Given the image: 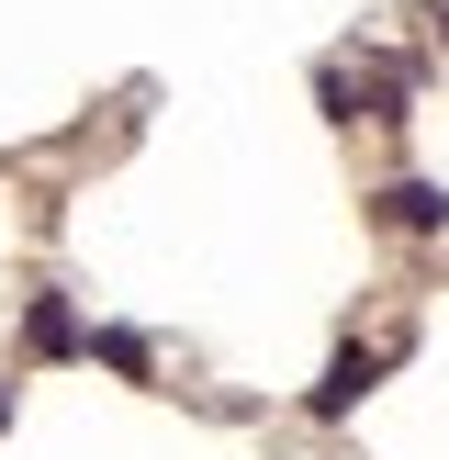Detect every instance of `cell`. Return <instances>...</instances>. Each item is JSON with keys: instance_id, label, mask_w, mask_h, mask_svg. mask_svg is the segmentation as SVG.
Segmentation results:
<instances>
[{"instance_id": "277c9868", "label": "cell", "mask_w": 449, "mask_h": 460, "mask_svg": "<svg viewBox=\"0 0 449 460\" xmlns=\"http://www.w3.org/2000/svg\"><path fill=\"white\" fill-rule=\"evenodd\" d=\"M438 34H449V0H438Z\"/></svg>"}, {"instance_id": "6da1fadb", "label": "cell", "mask_w": 449, "mask_h": 460, "mask_svg": "<svg viewBox=\"0 0 449 460\" xmlns=\"http://www.w3.org/2000/svg\"><path fill=\"white\" fill-rule=\"evenodd\" d=\"M371 214L393 225V236H449V191H438V180H382Z\"/></svg>"}, {"instance_id": "7a4b0ae2", "label": "cell", "mask_w": 449, "mask_h": 460, "mask_svg": "<svg viewBox=\"0 0 449 460\" xmlns=\"http://www.w3.org/2000/svg\"><path fill=\"white\" fill-rule=\"evenodd\" d=\"M382 371H393V349H337V359H326V382H314V416H326V427H337V416H359V394H371Z\"/></svg>"}, {"instance_id": "3957f363", "label": "cell", "mask_w": 449, "mask_h": 460, "mask_svg": "<svg viewBox=\"0 0 449 460\" xmlns=\"http://www.w3.org/2000/svg\"><path fill=\"white\" fill-rule=\"evenodd\" d=\"M22 349H34V359H67V349H90V337H79V314H67L57 292H45V304L22 314Z\"/></svg>"}]
</instances>
